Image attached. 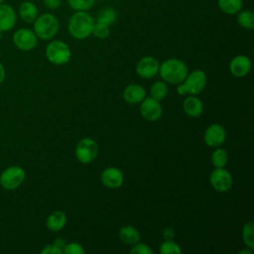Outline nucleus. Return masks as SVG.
Segmentation results:
<instances>
[{"label": "nucleus", "instance_id": "obj_1", "mask_svg": "<svg viewBox=\"0 0 254 254\" xmlns=\"http://www.w3.org/2000/svg\"><path fill=\"white\" fill-rule=\"evenodd\" d=\"M95 20L87 11H75L68 19L67 30L76 40L86 39L91 35Z\"/></svg>", "mask_w": 254, "mask_h": 254}, {"label": "nucleus", "instance_id": "obj_2", "mask_svg": "<svg viewBox=\"0 0 254 254\" xmlns=\"http://www.w3.org/2000/svg\"><path fill=\"white\" fill-rule=\"evenodd\" d=\"M161 77L171 83L178 84L184 81L188 74L186 64L179 59H169L165 61L159 67Z\"/></svg>", "mask_w": 254, "mask_h": 254}, {"label": "nucleus", "instance_id": "obj_3", "mask_svg": "<svg viewBox=\"0 0 254 254\" xmlns=\"http://www.w3.org/2000/svg\"><path fill=\"white\" fill-rule=\"evenodd\" d=\"M34 32L41 40H51L59 32L60 23L58 18L52 13H44L33 22Z\"/></svg>", "mask_w": 254, "mask_h": 254}, {"label": "nucleus", "instance_id": "obj_4", "mask_svg": "<svg viewBox=\"0 0 254 254\" xmlns=\"http://www.w3.org/2000/svg\"><path fill=\"white\" fill-rule=\"evenodd\" d=\"M206 84V75L204 71L198 69L193 70L190 74H187L184 82L178 86V93L183 95L190 93L191 95L198 94Z\"/></svg>", "mask_w": 254, "mask_h": 254}, {"label": "nucleus", "instance_id": "obj_5", "mask_svg": "<svg viewBox=\"0 0 254 254\" xmlns=\"http://www.w3.org/2000/svg\"><path fill=\"white\" fill-rule=\"evenodd\" d=\"M46 57L54 64L62 65L66 64L71 57L69 47L63 41H52L46 48Z\"/></svg>", "mask_w": 254, "mask_h": 254}, {"label": "nucleus", "instance_id": "obj_6", "mask_svg": "<svg viewBox=\"0 0 254 254\" xmlns=\"http://www.w3.org/2000/svg\"><path fill=\"white\" fill-rule=\"evenodd\" d=\"M26 178L25 170L20 166H11L5 169L0 175V186L7 190L19 188Z\"/></svg>", "mask_w": 254, "mask_h": 254}, {"label": "nucleus", "instance_id": "obj_7", "mask_svg": "<svg viewBox=\"0 0 254 254\" xmlns=\"http://www.w3.org/2000/svg\"><path fill=\"white\" fill-rule=\"evenodd\" d=\"M98 153L96 142L90 138L80 140L75 147V156L80 163L87 164L92 162Z\"/></svg>", "mask_w": 254, "mask_h": 254}, {"label": "nucleus", "instance_id": "obj_8", "mask_svg": "<svg viewBox=\"0 0 254 254\" xmlns=\"http://www.w3.org/2000/svg\"><path fill=\"white\" fill-rule=\"evenodd\" d=\"M13 43L19 50L28 52L36 48L38 44V37L34 31L27 28H21L14 33Z\"/></svg>", "mask_w": 254, "mask_h": 254}, {"label": "nucleus", "instance_id": "obj_9", "mask_svg": "<svg viewBox=\"0 0 254 254\" xmlns=\"http://www.w3.org/2000/svg\"><path fill=\"white\" fill-rule=\"evenodd\" d=\"M209 182L211 187L220 192L227 191L232 187V177L230 173L223 168L213 170L209 176Z\"/></svg>", "mask_w": 254, "mask_h": 254}, {"label": "nucleus", "instance_id": "obj_10", "mask_svg": "<svg viewBox=\"0 0 254 254\" xmlns=\"http://www.w3.org/2000/svg\"><path fill=\"white\" fill-rule=\"evenodd\" d=\"M140 112L143 118H145L146 120L157 121L162 115V106L159 100L153 97L144 98L141 101Z\"/></svg>", "mask_w": 254, "mask_h": 254}, {"label": "nucleus", "instance_id": "obj_11", "mask_svg": "<svg viewBox=\"0 0 254 254\" xmlns=\"http://www.w3.org/2000/svg\"><path fill=\"white\" fill-rule=\"evenodd\" d=\"M159 61L154 57H144L136 66L137 73L144 78H151L159 72Z\"/></svg>", "mask_w": 254, "mask_h": 254}, {"label": "nucleus", "instance_id": "obj_12", "mask_svg": "<svg viewBox=\"0 0 254 254\" xmlns=\"http://www.w3.org/2000/svg\"><path fill=\"white\" fill-rule=\"evenodd\" d=\"M226 138L224 128L219 124H211L204 132V142L209 147L220 146Z\"/></svg>", "mask_w": 254, "mask_h": 254}, {"label": "nucleus", "instance_id": "obj_13", "mask_svg": "<svg viewBox=\"0 0 254 254\" xmlns=\"http://www.w3.org/2000/svg\"><path fill=\"white\" fill-rule=\"evenodd\" d=\"M17 22V15L9 4H0V31L7 32L12 30Z\"/></svg>", "mask_w": 254, "mask_h": 254}, {"label": "nucleus", "instance_id": "obj_14", "mask_svg": "<svg viewBox=\"0 0 254 254\" xmlns=\"http://www.w3.org/2000/svg\"><path fill=\"white\" fill-rule=\"evenodd\" d=\"M102 184L110 189L119 188L123 184V174L122 172L114 167H109L103 170L101 173Z\"/></svg>", "mask_w": 254, "mask_h": 254}, {"label": "nucleus", "instance_id": "obj_15", "mask_svg": "<svg viewBox=\"0 0 254 254\" xmlns=\"http://www.w3.org/2000/svg\"><path fill=\"white\" fill-rule=\"evenodd\" d=\"M230 72L237 77L246 75L251 69V61L248 57L239 55L234 57L229 64Z\"/></svg>", "mask_w": 254, "mask_h": 254}, {"label": "nucleus", "instance_id": "obj_16", "mask_svg": "<svg viewBox=\"0 0 254 254\" xmlns=\"http://www.w3.org/2000/svg\"><path fill=\"white\" fill-rule=\"evenodd\" d=\"M146 96L145 89L139 84H130L123 91V98L130 104L140 103Z\"/></svg>", "mask_w": 254, "mask_h": 254}, {"label": "nucleus", "instance_id": "obj_17", "mask_svg": "<svg viewBox=\"0 0 254 254\" xmlns=\"http://www.w3.org/2000/svg\"><path fill=\"white\" fill-rule=\"evenodd\" d=\"M183 108L190 117H198L203 111L201 100L195 96H188L183 103Z\"/></svg>", "mask_w": 254, "mask_h": 254}, {"label": "nucleus", "instance_id": "obj_18", "mask_svg": "<svg viewBox=\"0 0 254 254\" xmlns=\"http://www.w3.org/2000/svg\"><path fill=\"white\" fill-rule=\"evenodd\" d=\"M20 18L26 23H33L38 17V8L31 1H24L19 7Z\"/></svg>", "mask_w": 254, "mask_h": 254}, {"label": "nucleus", "instance_id": "obj_19", "mask_svg": "<svg viewBox=\"0 0 254 254\" xmlns=\"http://www.w3.org/2000/svg\"><path fill=\"white\" fill-rule=\"evenodd\" d=\"M66 223V216L64 214V212L61 211V210H56L54 212H52L48 218H47V227L51 230V231H60Z\"/></svg>", "mask_w": 254, "mask_h": 254}, {"label": "nucleus", "instance_id": "obj_20", "mask_svg": "<svg viewBox=\"0 0 254 254\" xmlns=\"http://www.w3.org/2000/svg\"><path fill=\"white\" fill-rule=\"evenodd\" d=\"M243 0H217L218 8L227 15H235L241 9Z\"/></svg>", "mask_w": 254, "mask_h": 254}, {"label": "nucleus", "instance_id": "obj_21", "mask_svg": "<svg viewBox=\"0 0 254 254\" xmlns=\"http://www.w3.org/2000/svg\"><path fill=\"white\" fill-rule=\"evenodd\" d=\"M118 235H119L120 240L127 244H135L140 240L139 231L135 227L130 226V225L123 226L119 230Z\"/></svg>", "mask_w": 254, "mask_h": 254}, {"label": "nucleus", "instance_id": "obj_22", "mask_svg": "<svg viewBox=\"0 0 254 254\" xmlns=\"http://www.w3.org/2000/svg\"><path fill=\"white\" fill-rule=\"evenodd\" d=\"M117 18V13L115 11V9L111 8V7H105L100 9L95 17V22H99V23H103L106 24L108 26L112 25L115 20Z\"/></svg>", "mask_w": 254, "mask_h": 254}, {"label": "nucleus", "instance_id": "obj_23", "mask_svg": "<svg viewBox=\"0 0 254 254\" xmlns=\"http://www.w3.org/2000/svg\"><path fill=\"white\" fill-rule=\"evenodd\" d=\"M237 23L246 30L254 28V14L250 10H240L237 14Z\"/></svg>", "mask_w": 254, "mask_h": 254}, {"label": "nucleus", "instance_id": "obj_24", "mask_svg": "<svg viewBox=\"0 0 254 254\" xmlns=\"http://www.w3.org/2000/svg\"><path fill=\"white\" fill-rule=\"evenodd\" d=\"M228 161V154L224 149H216L211 154V163L215 168H223Z\"/></svg>", "mask_w": 254, "mask_h": 254}, {"label": "nucleus", "instance_id": "obj_25", "mask_svg": "<svg viewBox=\"0 0 254 254\" xmlns=\"http://www.w3.org/2000/svg\"><path fill=\"white\" fill-rule=\"evenodd\" d=\"M243 241L248 248H254V225L252 221L247 222L242 229Z\"/></svg>", "mask_w": 254, "mask_h": 254}, {"label": "nucleus", "instance_id": "obj_26", "mask_svg": "<svg viewBox=\"0 0 254 254\" xmlns=\"http://www.w3.org/2000/svg\"><path fill=\"white\" fill-rule=\"evenodd\" d=\"M96 0H67L68 6L74 11H88L90 10Z\"/></svg>", "mask_w": 254, "mask_h": 254}, {"label": "nucleus", "instance_id": "obj_27", "mask_svg": "<svg viewBox=\"0 0 254 254\" xmlns=\"http://www.w3.org/2000/svg\"><path fill=\"white\" fill-rule=\"evenodd\" d=\"M167 93H168V86L163 81H157L151 87V97L157 100H161L165 98Z\"/></svg>", "mask_w": 254, "mask_h": 254}, {"label": "nucleus", "instance_id": "obj_28", "mask_svg": "<svg viewBox=\"0 0 254 254\" xmlns=\"http://www.w3.org/2000/svg\"><path fill=\"white\" fill-rule=\"evenodd\" d=\"M91 34L98 39H106L110 35V26L103 23L95 22Z\"/></svg>", "mask_w": 254, "mask_h": 254}, {"label": "nucleus", "instance_id": "obj_29", "mask_svg": "<svg viewBox=\"0 0 254 254\" xmlns=\"http://www.w3.org/2000/svg\"><path fill=\"white\" fill-rule=\"evenodd\" d=\"M160 251L162 254H180L181 248L178 243L171 240H167L161 244Z\"/></svg>", "mask_w": 254, "mask_h": 254}, {"label": "nucleus", "instance_id": "obj_30", "mask_svg": "<svg viewBox=\"0 0 254 254\" xmlns=\"http://www.w3.org/2000/svg\"><path fill=\"white\" fill-rule=\"evenodd\" d=\"M63 253H65V254H83L84 249L80 244H78L76 242H72V243H69V244H65Z\"/></svg>", "mask_w": 254, "mask_h": 254}, {"label": "nucleus", "instance_id": "obj_31", "mask_svg": "<svg viewBox=\"0 0 254 254\" xmlns=\"http://www.w3.org/2000/svg\"><path fill=\"white\" fill-rule=\"evenodd\" d=\"M130 253L132 254H152L153 250L145 243H139L134 244V246L131 248Z\"/></svg>", "mask_w": 254, "mask_h": 254}, {"label": "nucleus", "instance_id": "obj_32", "mask_svg": "<svg viewBox=\"0 0 254 254\" xmlns=\"http://www.w3.org/2000/svg\"><path fill=\"white\" fill-rule=\"evenodd\" d=\"M41 253L42 254H62L63 251L59 249L57 246H55L54 244H49L45 246V248L41 251Z\"/></svg>", "mask_w": 254, "mask_h": 254}, {"label": "nucleus", "instance_id": "obj_33", "mask_svg": "<svg viewBox=\"0 0 254 254\" xmlns=\"http://www.w3.org/2000/svg\"><path fill=\"white\" fill-rule=\"evenodd\" d=\"M45 5L49 8V9H57L61 6L62 4V0H44Z\"/></svg>", "mask_w": 254, "mask_h": 254}, {"label": "nucleus", "instance_id": "obj_34", "mask_svg": "<svg viewBox=\"0 0 254 254\" xmlns=\"http://www.w3.org/2000/svg\"><path fill=\"white\" fill-rule=\"evenodd\" d=\"M53 244H54L55 246H57L59 249H61L62 251H64V246H65L64 240L62 239V238H57V239L53 242Z\"/></svg>", "mask_w": 254, "mask_h": 254}, {"label": "nucleus", "instance_id": "obj_35", "mask_svg": "<svg viewBox=\"0 0 254 254\" xmlns=\"http://www.w3.org/2000/svg\"><path fill=\"white\" fill-rule=\"evenodd\" d=\"M5 76H6V70H5V67H4V65L0 63V84L4 81Z\"/></svg>", "mask_w": 254, "mask_h": 254}, {"label": "nucleus", "instance_id": "obj_36", "mask_svg": "<svg viewBox=\"0 0 254 254\" xmlns=\"http://www.w3.org/2000/svg\"><path fill=\"white\" fill-rule=\"evenodd\" d=\"M242 253H249V254H251L252 253V249H250V250H242V251H240V254H242Z\"/></svg>", "mask_w": 254, "mask_h": 254}, {"label": "nucleus", "instance_id": "obj_37", "mask_svg": "<svg viewBox=\"0 0 254 254\" xmlns=\"http://www.w3.org/2000/svg\"><path fill=\"white\" fill-rule=\"evenodd\" d=\"M2 33H3V32H1V31H0V40L2 39Z\"/></svg>", "mask_w": 254, "mask_h": 254}, {"label": "nucleus", "instance_id": "obj_38", "mask_svg": "<svg viewBox=\"0 0 254 254\" xmlns=\"http://www.w3.org/2000/svg\"><path fill=\"white\" fill-rule=\"evenodd\" d=\"M2 3H4V0H0V4H2Z\"/></svg>", "mask_w": 254, "mask_h": 254}]
</instances>
